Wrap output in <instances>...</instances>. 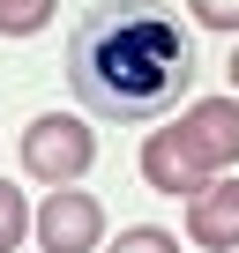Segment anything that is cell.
<instances>
[{
    "label": "cell",
    "mask_w": 239,
    "mask_h": 253,
    "mask_svg": "<svg viewBox=\"0 0 239 253\" xmlns=\"http://www.w3.org/2000/svg\"><path fill=\"white\" fill-rule=\"evenodd\" d=\"M23 231H30V201H23V186L0 179V253H15V246H23Z\"/></svg>",
    "instance_id": "obj_8"
},
{
    "label": "cell",
    "mask_w": 239,
    "mask_h": 253,
    "mask_svg": "<svg viewBox=\"0 0 239 253\" xmlns=\"http://www.w3.org/2000/svg\"><path fill=\"white\" fill-rule=\"evenodd\" d=\"M105 253H179V238H172V231H157V223H127Z\"/></svg>",
    "instance_id": "obj_9"
},
{
    "label": "cell",
    "mask_w": 239,
    "mask_h": 253,
    "mask_svg": "<svg viewBox=\"0 0 239 253\" xmlns=\"http://www.w3.org/2000/svg\"><path fill=\"white\" fill-rule=\"evenodd\" d=\"M67 89L120 126L165 119L194 89V45L157 0H97L67 38Z\"/></svg>",
    "instance_id": "obj_1"
},
{
    "label": "cell",
    "mask_w": 239,
    "mask_h": 253,
    "mask_svg": "<svg viewBox=\"0 0 239 253\" xmlns=\"http://www.w3.org/2000/svg\"><path fill=\"white\" fill-rule=\"evenodd\" d=\"M232 89H239V45H232Z\"/></svg>",
    "instance_id": "obj_11"
},
{
    "label": "cell",
    "mask_w": 239,
    "mask_h": 253,
    "mask_svg": "<svg viewBox=\"0 0 239 253\" xmlns=\"http://www.w3.org/2000/svg\"><path fill=\"white\" fill-rule=\"evenodd\" d=\"M202 30H239V0H187Z\"/></svg>",
    "instance_id": "obj_10"
},
{
    "label": "cell",
    "mask_w": 239,
    "mask_h": 253,
    "mask_svg": "<svg viewBox=\"0 0 239 253\" xmlns=\"http://www.w3.org/2000/svg\"><path fill=\"white\" fill-rule=\"evenodd\" d=\"M90 164H97V134H90L75 112H38V119L23 126V171H30V179L75 186Z\"/></svg>",
    "instance_id": "obj_2"
},
{
    "label": "cell",
    "mask_w": 239,
    "mask_h": 253,
    "mask_svg": "<svg viewBox=\"0 0 239 253\" xmlns=\"http://www.w3.org/2000/svg\"><path fill=\"white\" fill-rule=\"evenodd\" d=\"M187 238L209 246V253H232L239 246V179H209L187 201Z\"/></svg>",
    "instance_id": "obj_5"
},
{
    "label": "cell",
    "mask_w": 239,
    "mask_h": 253,
    "mask_svg": "<svg viewBox=\"0 0 239 253\" xmlns=\"http://www.w3.org/2000/svg\"><path fill=\"white\" fill-rule=\"evenodd\" d=\"M30 231H38L45 253H97V246H105V209H97V194H82V186H53L45 209L30 216Z\"/></svg>",
    "instance_id": "obj_3"
},
{
    "label": "cell",
    "mask_w": 239,
    "mask_h": 253,
    "mask_svg": "<svg viewBox=\"0 0 239 253\" xmlns=\"http://www.w3.org/2000/svg\"><path fill=\"white\" fill-rule=\"evenodd\" d=\"M53 23V0H0V38H38Z\"/></svg>",
    "instance_id": "obj_7"
},
{
    "label": "cell",
    "mask_w": 239,
    "mask_h": 253,
    "mask_svg": "<svg viewBox=\"0 0 239 253\" xmlns=\"http://www.w3.org/2000/svg\"><path fill=\"white\" fill-rule=\"evenodd\" d=\"M142 179H150L157 194H172V201H179V194L194 201V194L209 186V171H202V164L179 149V134H172V126H157V134L142 142Z\"/></svg>",
    "instance_id": "obj_6"
},
{
    "label": "cell",
    "mask_w": 239,
    "mask_h": 253,
    "mask_svg": "<svg viewBox=\"0 0 239 253\" xmlns=\"http://www.w3.org/2000/svg\"><path fill=\"white\" fill-rule=\"evenodd\" d=\"M179 149L217 179L224 164H239V97H194L187 112H179Z\"/></svg>",
    "instance_id": "obj_4"
}]
</instances>
